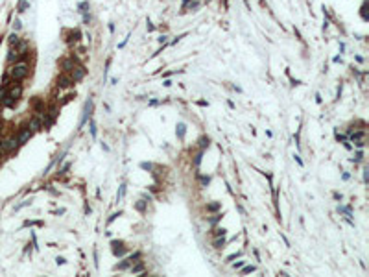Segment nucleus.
<instances>
[{
  "label": "nucleus",
  "mask_w": 369,
  "mask_h": 277,
  "mask_svg": "<svg viewBox=\"0 0 369 277\" xmlns=\"http://www.w3.org/2000/svg\"><path fill=\"white\" fill-rule=\"evenodd\" d=\"M19 146H21V144H19L17 137L6 138V140H2V142H0V150H2V152H6V154H11V152H15Z\"/></svg>",
  "instance_id": "nucleus-4"
},
{
  "label": "nucleus",
  "mask_w": 369,
  "mask_h": 277,
  "mask_svg": "<svg viewBox=\"0 0 369 277\" xmlns=\"http://www.w3.org/2000/svg\"><path fill=\"white\" fill-rule=\"evenodd\" d=\"M316 102H317V103H321V102H323V98H321V94H316Z\"/></svg>",
  "instance_id": "nucleus-42"
},
{
  "label": "nucleus",
  "mask_w": 369,
  "mask_h": 277,
  "mask_svg": "<svg viewBox=\"0 0 369 277\" xmlns=\"http://www.w3.org/2000/svg\"><path fill=\"white\" fill-rule=\"evenodd\" d=\"M13 28H15V30H21V28H22L21 20H15V24H13Z\"/></svg>",
  "instance_id": "nucleus-38"
},
{
  "label": "nucleus",
  "mask_w": 369,
  "mask_h": 277,
  "mask_svg": "<svg viewBox=\"0 0 369 277\" xmlns=\"http://www.w3.org/2000/svg\"><path fill=\"white\" fill-rule=\"evenodd\" d=\"M163 85H164V87H170V85H172V81H170V79H164Z\"/></svg>",
  "instance_id": "nucleus-45"
},
{
  "label": "nucleus",
  "mask_w": 369,
  "mask_h": 277,
  "mask_svg": "<svg viewBox=\"0 0 369 277\" xmlns=\"http://www.w3.org/2000/svg\"><path fill=\"white\" fill-rule=\"evenodd\" d=\"M72 85H74V81H72L70 76L61 74V76L57 78V87H59V89H66V87H72Z\"/></svg>",
  "instance_id": "nucleus-7"
},
{
  "label": "nucleus",
  "mask_w": 369,
  "mask_h": 277,
  "mask_svg": "<svg viewBox=\"0 0 369 277\" xmlns=\"http://www.w3.org/2000/svg\"><path fill=\"white\" fill-rule=\"evenodd\" d=\"M26 8H28V2H26V0H21V2H19V13L26 11Z\"/></svg>",
  "instance_id": "nucleus-28"
},
{
  "label": "nucleus",
  "mask_w": 369,
  "mask_h": 277,
  "mask_svg": "<svg viewBox=\"0 0 369 277\" xmlns=\"http://www.w3.org/2000/svg\"><path fill=\"white\" fill-rule=\"evenodd\" d=\"M293 159L297 161V164H299V166H305V163H303V159L299 157V155H293Z\"/></svg>",
  "instance_id": "nucleus-36"
},
{
  "label": "nucleus",
  "mask_w": 369,
  "mask_h": 277,
  "mask_svg": "<svg viewBox=\"0 0 369 277\" xmlns=\"http://www.w3.org/2000/svg\"><path fill=\"white\" fill-rule=\"evenodd\" d=\"M140 259H142V253H140V251H135L133 255H129V257L124 259L120 264H116L113 270H127V268H131V266H133L137 260H140Z\"/></svg>",
  "instance_id": "nucleus-2"
},
{
  "label": "nucleus",
  "mask_w": 369,
  "mask_h": 277,
  "mask_svg": "<svg viewBox=\"0 0 369 277\" xmlns=\"http://www.w3.org/2000/svg\"><path fill=\"white\" fill-rule=\"evenodd\" d=\"M240 270H242V274H251V272H255V270H257V266H253V264H251V266H246V264H244Z\"/></svg>",
  "instance_id": "nucleus-24"
},
{
  "label": "nucleus",
  "mask_w": 369,
  "mask_h": 277,
  "mask_svg": "<svg viewBox=\"0 0 369 277\" xmlns=\"http://www.w3.org/2000/svg\"><path fill=\"white\" fill-rule=\"evenodd\" d=\"M332 61H334V63H342V58H340V56H336Z\"/></svg>",
  "instance_id": "nucleus-46"
},
{
  "label": "nucleus",
  "mask_w": 369,
  "mask_h": 277,
  "mask_svg": "<svg viewBox=\"0 0 369 277\" xmlns=\"http://www.w3.org/2000/svg\"><path fill=\"white\" fill-rule=\"evenodd\" d=\"M198 142H199V150H205V148L210 146V138H209V137H201Z\"/></svg>",
  "instance_id": "nucleus-15"
},
{
  "label": "nucleus",
  "mask_w": 369,
  "mask_h": 277,
  "mask_svg": "<svg viewBox=\"0 0 369 277\" xmlns=\"http://www.w3.org/2000/svg\"><path fill=\"white\" fill-rule=\"evenodd\" d=\"M118 216H122V211H118V213L111 214V216H109V220H107V225H109V224H113V222H115V220H116Z\"/></svg>",
  "instance_id": "nucleus-27"
},
{
  "label": "nucleus",
  "mask_w": 369,
  "mask_h": 277,
  "mask_svg": "<svg viewBox=\"0 0 369 277\" xmlns=\"http://www.w3.org/2000/svg\"><path fill=\"white\" fill-rule=\"evenodd\" d=\"M332 196H334L336 201H342V199H343V194H342V192H332Z\"/></svg>",
  "instance_id": "nucleus-33"
},
{
  "label": "nucleus",
  "mask_w": 369,
  "mask_h": 277,
  "mask_svg": "<svg viewBox=\"0 0 369 277\" xmlns=\"http://www.w3.org/2000/svg\"><path fill=\"white\" fill-rule=\"evenodd\" d=\"M362 172H364V183H367V172H369V170H367V166H366V168H364Z\"/></svg>",
  "instance_id": "nucleus-39"
},
{
  "label": "nucleus",
  "mask_w": 369,
  "mask_h": 277,
  "mask_svg": "<svg viewBox=\"0 0 369 277\" xmlns=\"http://www.w3.org/2000/svg\"><path fill=\"white\" fill-rule=\"evenodd\" d=\"M220 207H222V203L220 201H212V203H207V213H216V211H220Z\"/></svg>",
  "instance_id": "nucleus-12"
},
{
  "label": "nucleus",
  "mask_w": 369,
  "mask_h": 277,
  "mask_svg": "<svg viewBox=\"0 0 369 277\" xmlns=\"http://www.w3.org/2000/svg\"><path fill=\"white\" fill-rule=\"evenodd\" d=\"M354 146H356V148H364V146H366V140H364V138H358V140H354Z\"/></svg>",
  "instance_id": "nucleus-30"
},
{
  "label": "nucleus",
  "mask_w": 369,
  "mask_h": 277,
  "mask_svg": "<svg viewBox=\"0 0 369 277\" xmlns=\"http://www.w3.org/2000/svg\"><path fill=\"white\" fill-rule=\"evenodd\" d=\"M244 264H246V260H238V262H233V268H234V270H240Z\"/></svg>",
  "instance_id": "nucleus-31"
},
{
  "label": "nucleus",
  "mask_w": 369,
  "mask_h": 277,
  "mask_svg": "<svg viewBox=\"0 0 369 277\" xmlns=\"http://www.w3.org/2000/svg\"><path fill=\"white\" fill-rule=\"evenodd\" d=\"M102 150H103V152H109V146H107L105 142H102Z\"/></svg>",
  "instance_id": "nucleus-43"
},
{
  "label": "nucleus",
  "mask_w": 369,
  "mask_h": 277,
  "mask_svg": "<svg viewBox=\"0 0 369 277\" xmlns=\"http://www.w3.org/2000/svg\"><path fill=\"white\" fill-rule=\"evenodd\" d=\"M146 203H148V201H144V199L137 201V203H135V209H137V211H140V213H144V211H146Z\"/></svg>",
  "instance_id": "nucleus-20"
},
{
  "label": "nucleus",
  "mask_w": 369,
  "mask_h": 277,
  "mask_svg": "<svg viewBox=\"0 0 369 277\" xmlns=\"http://www.w3.org/2000/svg\"><path fill=\"white\" fill-rule=\"evenodd\" d=\"M111 248H113V255L115 257H124L127 253V248H125L124 240H113L111 242Z\"/></svg>",
  "instance_id": "nucleus-5"
},
{
  "label": "nucleus",
  "mask_w": 369,
  "mask_h": 277,
  "mask_svg": "<svg viewBox=\"0 0 369 277\" xmlns=\"http://www.w3.org/2000/svg\"><path fill=\"white\" fill-rule=\"evenodd\" d=\"M362 159H364V152H362V148H360V150L356 152V155H354V157L351 159V161H352V163H360Z\"/></svg>",
  "instance_id": "nucleus-22"
},
{
  "label": "nucleus",
  "mask_w": 369,
  "mask_h": 277,
  "mask_svg": "<svg viewBox=\"0 0 369 277\" xmlns=\"http://www.w3.org/2000/svg\"><path fill=\"white\" fill-rule=\"evenodd\" d=\"M28 74H30V67H28L26 63H22V61L15 63V67L9 68V76H11L13 81H21V79H24Z\"/></svg>",
  "instance_id": "nucleus-1"
},
{
  "label": "nucleus",
  "mask_w": 369,
  "mask_h": 277,
  "mask_svg": "<svg viewBox=\"0 0 369 277\" xmlns=\"http://www.w3.org/2000/svg\"><path fill=\"white\" fill-rule=\"evenodd\" d=\"M30 203H32V201H22V203H19V205L15 207V211H21L22 207H26V205H30Z\"/></svg>",
  "instance_id": "nucleus-35"
},
{
  "label": "nucleus",
  "mask_w": 369,
  "mask_h": 277,
  "mask_svg": "<svg viewBox=\"0 0 369 277\" xmlns=\"http://www.w3.org/2000/svg\"><path fill=\"white\" fill-rule=\"evenodd\" d=\"M125 189H127V187H125V183H122V185H120V189H118V192H116V201H120V199L124 198V194H125Z\"/></svg>",
  "instance_id": "nucleus-17"
},
{
  "label": "nucleus",
  "mask_w": 369,
  "mask_h": 277,
  "mask_svg": "<svg viewBox=\"0 0 369 277\" xmlns=\"http://www.w3.org/2000/svg\"><path fill=\"white\" fill-rule=\"evenodd\" d=\"M364 137H366V129H358V131H354V133L351 131L347 138L351 140V142H354V140H358V138H364Z\"/></svg>",
  "instance_id": "nucleus-11"
},
{
  "label": "nucleus",
  "mask_w": 369,
  "mask_h": 277,
  "mask_svg": "<svg viewBox=\"0 0 369 277\" xmlns=\"http://www.w3.org/2000/svg\"><path fill=\"white\" fill-rule=\"evenodd\" d=\"M159 103H161L159 100H150V102H148V105H151V107H155V105H159Z\"/></svg>",
  "instance_id": "nucleus-37"
},
{
  "label": "nucleus",
  "mask_w": 369,
  "mask_h": 277,
  "mask_svg": "<svg viewBox=\"0 0 369 277\" xmlns=\"http://www.w3.org/2000/svg\"><path fill=\"white\" fill-rule=\"evenodd\" d=\"M33 135V129L30 128V126H24L21 128V131H19V135H17V140H19V144H26L30 138Z\"/></svg>",
  "instance_id": "nucleus-6"
},
{
  "label": "nucleus",
  "mask_w": 369,
  "mask_h": 277,
  "mask_svg": "<svg viewBox=\"0 0 369 277\" xmlns=\"http://www.w3.org/2000/svg\"><path fill=\"white\" fill-rule=\"evenodd\" d=\"M198 105H201V107H205V105H209V103H207L205 100H199V102H198Z\"/></svg>",
  "instance_id": "nucleus-40"
},
{
  "label": "nucleus",
  "mask_w": 369,
  "mask_h": 277,
  "mask_svg": "<svg viewBox=\"0 0 369 277\" xmlns=\"http://www.w3.org/2000/svg\"><path fill=\"white\" fill-rule=\"evenodd\" d=\"M68 170H70V163H66V164H65V166H63L61 170H59V168H57V176H65V174H66V172H68Z\"/></svg>",
  "instance_id": "nucleus-25"
},
{
  "label": "nucleus",
  "mask_w": 369,
  "mask_h": 277,
  "mask_svg": "<svg viewBox=\"0 0 369 277\" xmlns=\"http://www.w3.org/2000/svg\"><path fill=\"white\" fill-rule=\"evenodd\" d=\"M201 157H203V150H199V152H198V155L194 157V168H198V166H199V163H201Z\"/></svg>",
  "instance_id": "nucleus-21"
},
{
  "label": "nucleus",
  "mask_w": 369,
  "mask_h": 277,
  "mask_svg": "<svg viewBox=\"0 0 369 277\" xmlns=\"http://www.w3.org/2000/svg\"><path fill=\"white\" fill-rule=\"evenodd\" d=\"M65 213H66L65 209H59V211H56V214H57V216H61V214H65Z\"/></svg>",
  "instance_id": "nucleus-41"
},
{
  "label": "nucleus",
  "mask_w": 369,
  "mask_h": 277,
  "mask_svg": "<svg viewBox=\"0 0 369 277\" xmlns=\"http://www.w3.org/2000/svg\"><path fill=\"white\" fill-rule=\"evenodd\" d=\"M131 272H133V274H140V272H144V262L142 260H137V264L131 266Z\"/></svg>",
  "instance_id": "nucleus-13"
},
{
  "label": "nucleus",
  "mask_w": 369,
  "mask_h": 277,
  "mask_svg": "<svg viewBox=\"0 0 369 277\" xmlns=\"http://www.w3.org/2000/svg\"><path fill=\"white\" fill-rule=\"evenodd\" d=\"M184 133H186V124L184 122H177V126H175V135H177V138L183 140Z\"/></svg>",
  "instance_id": "nucleus-9"
},
{
  "label": "nucleus",
  "mask_w": 369,
  "mask_h": 277,
  "mask_svg": "<svg viewBox=\"0 0 369 277\" xmlns=\"http://www.w3.org/2000/svg\"><path fill=\"white\" fill-rule=\"evenodd\" d=\"M89 129H91V137L92 138H96V133H98V129H96V122L91 118L89 120Z\"/></svg>",
  "instance_id": "nucleus-14"
},
{
  "label": "nucleus",
  "mask_w": 369,
  "mask_h": 277,
  "mask_svg": "<svg viewBox=\"0 0 369 277\" xmlns=\"http://www.w3.org/2000/svg\"><path fill=\"white\" fill-rule=\"evenodd\" d=\"M240 255H242V251H236V253H231V255L227 257V262H233L234 259H236V257H240Z\"/></svg>",
  "instance_id": "nucleus-29"
},
{
  "label": "nucleus",
  "mask_w": 369,
  "mask_h": 277,
  "mask_svg": "<svg viewBox=\"0 0 369 277\" xmlns=\"http://www.w3.org/2000/svg\"><path fill=\"white\" fill-rule=\"evenodd\" d=\"M65 262H66V259H65V257H57V259H56V264H57V266H63Z\"/></svg>",
  "instance_id": "nucleus-34"
},
{
  "label": "nucleus",
  "mask_w": 369,
  "mask_h": 277,
  "mask_svg": "<svg viewBox=\"0 0 369 277\" xmlns=\"http://www.w3.org/2000/svg\"><path fill=\"white\" fill-rule=\"evenodd\" d=\"M199 183H201V187H207L210 183V176H199Z\"/></svg>",
  "instance_id": "nucleus-26"
},
{
  "label": "nucleus",
  "mask_w": 369,
  "mask_h": 277,
  "mask_svg": "<svg viewBox=\"0 0 369 277\" xmlns=\"http://www.w3.org/2000/svg\"><path fill=\"white\" fill-rule=\"evenodd\" d=\"M214 237H227V229L225 227H216L214 229Z\"/></svg>",
  "instance_id": "nucleus-18"
},
{
  "label": "nucleus",
  "mask_w": 369,
  "mask_h": 277,
  "mask_svg": "<svg viewBox=\"0 0 369 277\" xmlns=\"http://www.w3.org/2000/svg\"><path fill=\"white\" fill-rule=\"evenodd\" d=\"M222 218H224V214H214L212 218H207V224H209V225H216Z\"/></svg>",
  "instance_id": "nucleus-16"
},
{
  "label": "nucleus",
  "mask_w": 369,
  "mask_h": 277,
  "mask_svg": "<svg viewBox=\"0 0 369 277\" xmlns=\"http://www.w3.org/2000/svg\"><path fill=\"white\" fill-rule=\"evenodd\" d=\"M334 131H336V129H334ZM336 140H338V142H343V140H347V135H340V133L336 131Z\"/></svg>",
  "instance_id": "nucleus-32"
},
{
  "label": "nucleus",
  "mask_w": 369,
  "mask_h": 277,
  "mask_svg": "<svg viewBox=\"0 0 369 277\" xmlns=\"http://www.w3.org/2000/svg\"><path fill=\"white\" fill-rule=\"evenodd\" d=\"M19 43H21V39H19L17 33H11V35H9V44H11V46H17Z\"/></svg>",
  "instance_id": "nucleus-19"
},
{
  "label": "nucleus",
  "mask_w": 369,
  "mask_h": 277,
  "mask_svg": "<svg viewBox=\"0 0 369 277\" xmlns=\"http://www.w3.org/2000/svg\"><path fill=\"white\" fill-rule=\"evenodd\" d=\"M212 246H214V249H224V248L227 246L225 237H216V238H214V242H212Z\"/></svg>",
  "instance_id": "nucleus-10"
},
{
  "label": "nucleus",
  "mask_w": 369,
  "mask_h": 277,
  "mask_svg": "<svg viewBox=\"0 0 369 277\" xmlns=\"http://www.w3.org/2000/svg\"><path fill=\"white\" fill-rule=\"evenodd\" d=\"M28 126L33 129V133H35V131H41V129H44V128H42V120H41V117H39V115H37V117H32Z\"/></svg>",
  "instance_id": "nucleus-8"
},
{
  "label": "nucleus",
  "mask_w": 369,
  "mask_h": 277,
  "mask_svg": "<svg viewBox=\"0 0 369 277\" xmlns=\"http://www.w3.org/2000/svg\"><path fill=\"white\" fill-rule=\"evenodd\" d=\"M140 168H142V170H148V172H151V170L155 168V164H153V163H140Z\"/></svg>",
  "instance_id": "nucleus-23"
},
{
  "label": "nucleus",
  "mask_w": 369,
  "mask_h": 277,
  "mask_svg": "<svg viewBox=\"0 0 369 277\" xmlns=\"http://www.w3.org/2000/svg\"><path fill=\"white\" fill-rule=\"evenodd\" d=\"M148 32H153V24H151L150 20H148Z\"/></svg>",
  "instance_id": "nucleus-44"
},
{
  "label": "nucleus",
  "mask_w": 369,
  "mask_h": 277,
  "mask_svg": "<svg viewBox=\"0 0 369 277\" xmlns=\"http://www.w3.org/2000/svg\"><path fill=\"white\" fill-rule=\"evenodd\" d=\"M92 111H94V102L92 98H89L85 102V107H83V115H81V120H80V126H78V129H81L83 126L87 124V120L92 117Z\"/></svg>",
  "instance_id": "nucleus-3"
}]
</instances>
